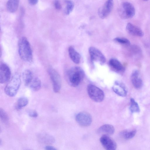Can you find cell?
Masks as SVG:
<instances>
[{
    "label": "cell",
    "mask_w": 150,
    "mask_h": 150,
    "mask_svg": "<svg viewBox=\"0 0 150 150\" xmlns=\"http://www.w3.org/2000/svg\"><path fill=\"white\" fill-rule=\"evenodd\" d=\"M66 7L65 12L66 14L69 15L73 10L74 4L73 2L70 0H66L65 1Z\"/></svg>",
    "instance_id": "cell-25"
},
{
    "label": "cell",
    "mask_w": 150,
    "mask_h": 150,
    "mask_svg": "<svg viewBox=\"0 0 150 150\" xmlns=\"http://www.w3.org/2000/svg\"><path fill=\"white\" fill-rule=\"evenodd\" d=\"M88 51L92 62H96L101 65H103L105 63L106 59L105 57L98 49L91 47L89 48Z\"/></svg>",
    "instance_id": "cell-7"
},
{
    "label": "cell",
    "mask_w": 150,
    "mask_h": 150,
    "mask_svg": "<svg viewBox=\"0 0 150 150\" xmlns=\"http://www.w3.org/2000/svg\"><path fill=\"white\" fill-rule=\"evenodd\" d=\"M87 91L90 98L95 102H100L104 99L103 92L99 88L94 85H88L87 87Z\"/></svg>",
    "instance_id": "cell-4"
},
{
    "label": "cell",
    "mask_w": 150,
    "mask_h": 150,
    "mask_svg": "<svg viewBox=\"0 0 150 150\" xmlns=\"http://www.w3.org/2000/svg\"><path fill=\"white\" fill-rule=\"evenodd\" d=\"M69 57L74 63L79 64L80 61L81 56L79 53L72 46H70L68 49Z\"/></svg>",
    "instance_id": "cell-16"
},
{
    "label": "cell",
    "mask_w": 150,
    "mask_h": 150,
    "mask_svg": "<svg viewBox=\"0 0 150 150\" xmlns=\"http://www.w3.org/2000/svg\"><path fill=\"white\" fill-rule=\"evenodd\" d=\"M18 54L20 58L27 62H31L33 59L32 50L30 44L25 37H22L18 43Z\"/></svg>",
    "instance_id": "cell-2"
},
{
    "label": "cell",
    "mask_w": 150,
    "mask_h": 150,
    "mask_svg": "<svg viewBox=\"0 0 150 150\" xmlns=\"http://www.w3.org/2000/svg\"><path fill=\"white\" fill-rule=\"evenodd\" d=\"M75 119L79 125L83 127L89 126L92 121L91 115L85 112H81L77 114L76 116Z\"/></svg>",
    "instance_id": "cell-8"
},
{
    "label": "cell",
    "mask_w": 150,
    "mask_h": 150,
    "mask_svg": "<svg viewBox=\"0 0 150 150\" xmlns=\"http://www.w3.org/2000/svg\"><path fill=\"white\" fill-rule=\"evenodd\" d=\"M45 149L46 150H55L57 149L54 147L50 145L46 146L45 147Z\"/></svg>",
    "instance_id": "cell-30"
},
{
    "label": "cell",
    "mask_w": 150,
    "mask_h": 150,
    "mask_svg": "<svg viewBox=\"0 0 150 150\" xmlns=\"http://www.w3.org/2000/svg\"><path fill=\"white\" fill-rule=\"evenodd\" d=\"M22 77L25 85L28 86L33 79L31 71L28 69L25 70L23 72Z\"/></svg>",
    "instance_id": "cell-20"
},
{
    "label": "cell",
    "mask_w": 150,
    "mask_h": 150,
    "mask_svg": "<svg viewBox=\"0 0 150 150\" xmlns=\"http://www.w3.org/2000/svg\"><path fill=\"white\" fill-rule=\"evenodd\" d=\"M136 133V130L135 129L130 131L124 130L121 132L120 135L124 139L128 140L133 138Z\"/></svg>",
    "instance_id": "cell-22"
},
{
    "label": "cell",
    "mask_w": 150,
    "mask_h": 150,
    "mask_svg": "<svg viewBox=\"0 0 150 150\" xmlns=\"http://www.w3.org/2000/svg\"><path fill=\"white\" fill-rule=\"evenodd\" d=\"M48 72L52 82L53 90L55 93L60 91L61 87V82L60 76L54 69L50 68Z\"/></svg>",
    "instance_id": "cell-6"
},
{
    "label": "cell",
    "mask_w": 150,
    "mask_h": 150,
    "mask_svg": "<svg viewBox=\"0 0 150 150\" xmlns=\"http://www.w3.org/2000/svg\"><path fill=\"white\" fill-rule=\"evenodd\" d=\"M38 0H28L29 3L31 5H35L38 2Z\"/></svg>",
    "instance_id": "cell-31"
},
{
    "label": "cell",
    "mask_w": 150,
    "mask_h": 150,
    "mask_svg": "<svg viewBox=\"0 0 150 150\" xmlns=\"http://www.w3.org/2000/svg\"><path fill=\"white\" fill-rule=\"evenodd\" d=\"M41 83L40 80L38 78L33 79L28 86L33 91H37L40 88Z\"/></svg>",
    "instance_id": "cell-21"
},
{
    "label": "cell",
    "mask_w": 150,
    "mask_h": 150,
    "mask_svg": "<svg viewBox=\"0 0 150 150\" xmlns=\"http://www.w3.org/2000/svg\"><path fill=\"white\" fill-rule=\"evenodd\" d=\"M131 80L133 86L136 88L139 89L142 87L143 81L138 70H135L132 72L131 75Z\"/></svg>",
    "instance_id": "cell-14"
},
{
    "label": "cell",
    "mask_w": 150,
    "mask_h": 150,
    "mask_svg": "<svg viewBox=\"0 0 150 150\" xmlns=\"http://www.w3.org/2000/svg\"><path fill=\"white\" fill-rule=\"evenodd\" d=\"M54 4L55 8L57 10H60L62 6L59 0H55Z\"/></svg>",
    "instance_id": "cell-29"
},
{
    "label": "cell",
    "mask_w": 150,
    "mask_h": 150,
    "mask_svg": "<svg viewBox=\"0 0 150 150\" xmlns=\"http://www.w3.org/2000/svg\"><path fill=\"white\" fill-rule=\"evenodd\" d=\"M21 84L20 75L15 74L4 88L5 93L10 97L14 96L17 94Z\"/></svg>",
    "instance_id": "cell-3"
},
{
    "label": "cell",
    "mask_w": 150,
    "mask_h": 150,
    "mask_svg": "<svg viewBox=\"0 0 150 150\" xmlns=\"http://www.w3.org/2000/svg\"><path fill=\"white\" fill-rule=\"evenodd\" d=\"M100 141L103 146L107 150H115L117 148L115 142L108 135H103L100 139Z\"/></svg>",
    "instance_id": "cell-11"
},
{
    "label": "cell",
    "mask_w": 150,
    "mask_h": 150,
    "mask_svg": "<svg viewBox=\"0 0 150 150\" xmlns=\"http://www.w3.org/2000/svg\"><path fill=\"white\" fill-rule=\"evenodd\" d=\"M113 91L120 96L125 97L127 94V90L125 85L122 83L116 81L112 87Z\"/></svg>",
    "instance_id": "cell-12"
},
{
    "label": "cell",
    "mask_w": 150,
    "mask_h": 150,
    "mask_svg": "<svg viewBox=\"0 0 150 150\" xmlns=\"http://www.w3.org/2000/svg\"><path fill=\"white\" fill-rule=\"evenodd\" d=\"M19 0H8L6 4L8 11L11 13L16 12L19 6Z\"/></svg>",
    "instance_id": "cell-19"
},
{
    "label": "cell",
    "mask_w": 150,
    "mask_h": 150,
    "mask_svg": "<svg viewBox=\"0 0 150 150\" xmlns=\"http://www.w3.org/2000/svg\"><path fill=\"white\" fill-rule=\"evenodd\" d=\"M11 71L8 66L3 63L0 65V83H4L8 82L11 77Z\"/></svg>",
    "instance_id": "cell-10"
},
{
    "label": "cell",
    "mask_w": 150,
    "mask_h": 150,
    "mask_svg": "<svg viewBox=\"0 0 150 150\" xmlns=\"http://www.w3.org/2000/svg\"><path fill=\"white\" fill-rule=\"evenodd\" d=\"M135 13V9L132 4L127 1L122 3V8L120 11V15L122 18L126 19L132 18Z\"/></svg>",
    "instance_id": "cell-5"
},
{
    "label": "cell",
    "mask_w": 150,
    "mask_h": 150,
    "mask_svg": "<svg viewBox=\"0 0 150 150\" xmlns=\"http://www.w3.org/2000/svg\"><path fill=\"white\" fill-rule=\"evenodd\" d=\"M28 115L30 117H36L38 116V113L35 110H30L28 112Z\"/></svg>",
    "instance_id": "cell-28"
},
{
    "label": "cell",
    "mask_w": 150,
    "mask_h": 150,
    "mask_svg": "<svg viewBox=\"0 0 150 150\" xmlns=\"http://www.w3.org/2000/svg\"><path fill=\"white\" fill-rule=\"evenodd\" d=\"M28 100L25 97L19 98L17 103V107L18 109H20L26 106L28 103Z\"/></svg>",
    "instance_id": "cell-24"
},
{
    "label": "cell",
    "mask_w": 150,
    "mask_h": 150,
    "mask_svg": "<svg viewBox=\"0 0 150 150\" xmlns=\"http://www.w3.org/2000/svg\"><path fill=\"white\" fill-rule=\"evenodd\" d=\"M85 76L83 69L80 67H74L68 70L66 73V78L69 84L73 87L78 86Z\"/></svg>",
    "instance_id": "cell-1"
},
{
    "label": "cell",
    "mask_w": 150,
    "mask_h": 150,
    "mask_svg": "<svg viewBox=\"0 0 150 150\" xmlns=\"http://www.w3.org/2000/svg\"><path fill=\"white\" fill-rule=\"evenodd\" d=\"M0 117L1 121L5 123H7L9 121L8 116L5 112L3 109H0Z\"/></svg>",
    "instance_id": "cell-26"
},
{
    "label": "cell",
    "mask_w": 150,
    "mask_h": 150,
    "mask_svg": "<svg viewBox=\"0 0 150 150\" xmlns=\"http://www.w3.org/2000/svg\"><path fill=\"white\" fill-rule=\"evenodd\" d=\"M109 66L114 71L118 72H121L124 69L123 65L118 60L115 59H110L109 62Z\"/></svg>",
    "instance_id": "cell-17"
},
{
    "label": "cell",
    "mask_w": 150,
    "mask_h": 150,
    "mask_svg": "<svg viewBox=\"0 0 150 150\" xmlns=\"http://www.w3.org/2000/svg\"><path fill=\"white\" fill-rule=\"evenodd\" d=\"M98 132L99 133L103 135H107L113 134L115 132V128L112 125L106 124L101 126L98 129Z\"/></svg>",
    "instance_id": "cell-15"
},
{
    "label": "cell",
    "mask_w": 150,
    "mask_h": 150,
    "mask_svg": "<svg viewBox=\"0 0 150 150\" xmlns=\"http://www.w3.org/2000/svg\"><path fill=\"white\" fill-rule=\"evenodd\" d=\"M130 105L129 109L132 113L138 112L140 109L138 103L133 98L130 99Z\"/></svg>",
    "instance_id": "cell-23"
},
{
    "label": "cell",
    "mask_w": 150,
    "mask_h": 150,
    "mask_svg": "<svg viewBox=\"0 0 150 150\" xmlns=\"http://www.w3.org/2000/svg\"><path fill=\"white\" fill-rule=\"evenodd\" d=\"M38 137L39 141L42 143L51 144L55 141V139L52 136L47 134H40Z\"/></svg>",
    "instance_id": "cell-18"
},
{
    "label": "cell",
    "mask_w": 150,
    "mask_h": 150,
    "mask_svg": "<svg viewBox=\"0 0 150 150\" xmlns=\"http://www.w3.org/2000/svg\"><path fill=\"white\" fill-rule=\"evenodd\" d=\"M113 7V0H107L98 11L99 16L102 19L106 18L112 11Z\"/></svg>",
    "instance_id": "cell-9"
},
{
    "label": "cell",
    "mask_w": 150,
    "mask_h": 150,
    "mask_svg": "<svg viewBox=\"0 0 150 150\" xmlns=\"http://www.w3.org/2000/svg\"><path fill=\"white\" fill-rule=\"evenodd\" d=\"M126 28L127 32L132 35L140 37L144 35V33L140 28L130 23H127Z\"/></svg>",
    "instance_id": "cell-13"
},
{
    "label": "cell",
    "mask_w": 150,
    "mask_h": 150,
    "mask_svg": "<svg viewBox=\"0 0 150 150\" xmlns=\"http://www.w3.org/2000/svg\"><path fill=\"white\" fill-rule=\"evenodd\" d=\"M142 0L144 1H148V0Z\"/></svg>",
    "instance_id": "cell-32"
},
{
    "label": "cell",
    "mask_w": 150,
    "mask_h": 150,
    "mask_svg": "<svg viewBox=\"0 0 150 150\" xmlns=\"http://www.w3.org/2000/svg\"><path fill=\"white\" fill-rule=\"evenodd\" d=\"M114 40L116 42L122 44L129 45L130 44L129 40L124 38L117 37L114 38Z\"/></svg>",
    "instance_id": "cell-27"
}]
</instances>
